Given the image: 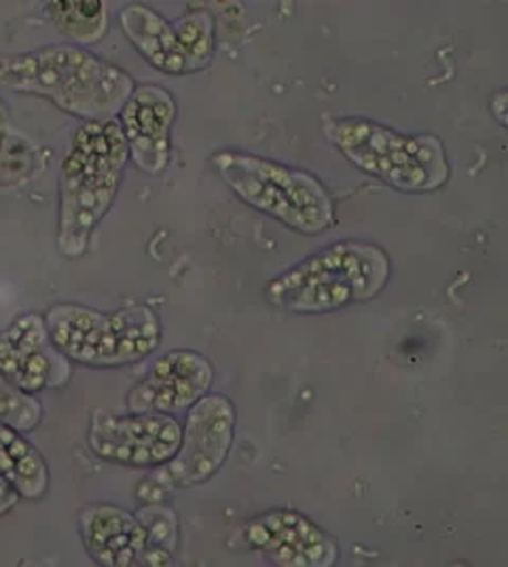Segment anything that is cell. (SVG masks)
<instances>
[{
    "mask_svg": "<svg viewBox=\"0 0 508 567\" xmlns=\"http://www.w3.org/2000/svg\"><path fill=\"white\" fill-rule=\"evenodd\" d=\"M134 87L129 72L69 43L0 55V90L45 97L83 123L117 117Z\"/></svg>",
    "mask_w": 508,
    "mask_h": 567,
    "instance_id": "cell-1",
    "label": "cell"
},
{
    "mask_svg": "<svg viewBox=\"0 0 508 567\" xmlns=\"http://www.w3.org/2000/svg\"><path fill=\"white\" fill-rule=\"evenodd\" d=\"M129 162L117 118L90 121L74 130L60 164L58 236L64 259L87 252L97 225L113 208Z\"/></svg>",
    "mask_w": 508,
    "mask_h": 567,
    "instance_id": "cell-2",
    "label": "cell"
},
{
    "mask_svg": "<svg viewBox=\"0 0 508 567\" xmlns=\"http://www.w3.org/2000/svg\"><path fill=\"white\" fill-rule=\"evenodd\" d=\"M392 260L371 241L343 239L310 255L271 278L266 286L271 308L315 316L375 299L390 282Z\"/></svg>",
    "mask_w": 508,
    "mask_h": 567,
    "instance_id": "cell-3",
    "label": "cell"
},
{
    "mask_svg": "<svg viewBox=\"0 0 508 567\" xmlns=\"http://www.w3.org/2000/svg\"><path fill=\"white\" fill-rule=\"evenodd\" d=\"M322 134L364 174L409 195L433 193L449 181V159L440 138L407 134L366 117H324Z\"/></svg>",
    "mask_w": 508,
    "mask_h": 567,
    "instance_id": "cell-4",
    "label": "cell"
},
{
    "mask_svg": "<svg viewBox=\"0 0 508 567\" xmlns=\"http://www.w3.org/2000/svg\"><path fill=\"white\" fill-rule=\"evenodd\" d=\"M210 164L240 202L294 234L320 236L335 225V202L312 172L231 148L217 151Z\"/></svg>",
    "mask_w": 508,
    "mask_h": 567,
    "instance_id": "cell-5",
    "label": "cell"
},
{
    "mask_svg": "<svg viewBox=\"0 0 508 567\" xmlns=\"http://www.w3.org/2000/svg\"><path fill=\"white\" fill-rule=\"evenodd\" d=\"M45 324L55 348L73 364L90 369L136 364L162 343V320L145 303L113 311L55 303L45 311Z\"/></svg>",
    "mask_w": 508,
    "mask_h": 567,
    "instance_id": "cell-6",
    "label": "cell"
},
{
    "mask_svg": "<svg viewBox=\"0 0 508 567\" xmlns=\"http://www.w3.org/2000/svg\"><path fill=\"white\" fill-rule=\"evenodd\" d=\"M236 406L225 394L208 392L187 411L180 445L174 457L151 468L138 483L136 499L141 504L166 502L172 492L206 483L220 471L234 447Z\"/></svg>",
    "mask_w": 508,
    "mask_h": 567,
    "instance_id": "cell-7",
    "label": "cell"
},
{
    "mask_svg": "<svg viewBox=\"0 0 508 567\" xmlns=\"http://www.w3.org/2000/svg\"><path fill=\"white\" fill-rule=\"evenodd\" d=\"M180 434L183 425L174 415L96 411L90 422L87 445L102 462L151 471L174 457Z\"/></svg>",
    "mask_w": 508,
    "mask_h": 567,
    "instance_id": "cell-8",
    "label": "cell"
},
{
    "mask_svg": "<svg viewBox=\"0 0 508 567\" xmlns=\"http://www.w3.org/2000/svg\"><path fill=\"white\" fill-rule=\"evenodd\" d=\"M246 546L278 567H333L339 543L318 523L289 508H273L246 520Z\"/></svg>",
    "mask_w": 508,
    "mask_h": 567,
    "instance_id": "cell-9",
    "label": "cell"
},
{
    "mask_svg": "<svg viewBox=\"0 0 508 567\" xmlns=\"http://www.w3.org/2000/svg\"><path fill=\"white\" fill-rule=\"evenodd\" d=\"M0 375L32 396L71 379L73 362L55 348L45 316H18L0 331Z\"/></svg>",
    "mask_w": 508,
    "mask_h": 567,
    "instance_id": "cell-10",
    "label": "cell"
},
{
    "mask_svg": "<svg viewBox=\"0 0 508 567\" xmlns=\"http://www.w3.org/2000/svg\"><path fill=\"white\" fill-rule=\"evenodd\" d=\"M215 381V369L206 355L195 350H174L159 355L129 392L127 411L132 413H187L201 401Z\"/></svg>",
    "mask_w": 508,
    "mask_h": 567,
    "instance_id": "cell-11",
    "label": "cell"
},
{
    "mask_svg": "<svg viewBox=\"0 0 508 567\" xmlns=\"http://www.w3.org/2000/svg\"><path fill=\"white\" fill-rule=\"evenodd\" d=\"M178 106L162 85L143 83L125 100L117 123L127 144L129 159L145 174L166 172L172 159V130Z\"/></svg>",
    "mask_w": 508,
    "mask_h": 567,
    "instance_id": "cell-12",
    "label": "cell"
},
{
    "mask_svg": "<svg viewBox=\"0 0 508 567\" xmlns=\"http://www.w3.org/2000/svg\"><path fill=\"white\" fill-rule=\"evenodd\" d=\"M79 536L90 559L102 567H159L136 513L111 502L79 511Z\"/></svg>",
    "mask_w": 508,
    "mask_h": 567,
    "instance_id": "cell-13",
    "label": "cell"
},
{
    "mask_svg": "<svg viewBox=\"0 0 508 567\" xmlns=\"http://www.w3.org/2000/svg\"><path fill=\"white\" fill-rule=\"evenodd\" d=\"M120 25L125 39L146 62L164 74H189L187 60L178 43L174 24L159 11L143 2H129L120 11Z\"/></svg>",
    "mask_w": 508,
    "mask_h": 567,
    "instance_id": "cell-14",
    "label": "cell"
},
{
    "mask_svg": "<svg viewBox=\"0 0 508 567\" xmlns=\"http://www.w3.org/2000/svg\"><path fill=\"white\" fill-rule=\"evenodd\" d=\"M0 476L22 499H41L49 492L48 460L22 430L0 422Z\"/></svg>",
    "mask_w": 508,
    "mask_h": 567,
    "instance_id": "cell-15",
    "label": "cell"
},
{
    "mask_svg": "<svg viewBox=\"0 0 508 567\" xmlns=\"http://www.w3.org/2000/svg\"><path fill=\"white\" fill-rule=\"evenodd\" d=\"M49 151L20 132L0 100V187H24L48 167Z\"/></svg>",
    "mask_w": 508,
    "mask_h": 567,
    "instance_id": "cell-16",
    "label": "cell"
},
{
    "mask_svg": "<svg viewBox=\"0 0 508 567\" xmlns=\"http://www.w3.org/2000/svg\"><path fill=\"white\" fill-rule=\"evenodd\" d=\"M45 16L76 48L96 45L108 32V9L102 0H51L45 2Z\"/></svg>",
    "mask_w": 508,
    "mask_h": 567,
    "instance_id": "cell-17",
    "label": "cell"
},
{
    "mask_svg": "<svg viewBox=\"0 0 508 567\" xmlns=\"http://www.w3.org/2000/svg\"><path fill=\"white\" fill-rule=\"evenodd\" d=\"M180 49L187 60L189 74L204 71L212 64L215 51H217V22L212 13L199 9L180 16L172 22Z\"/></svg>",
    "mask_w": 508,
    "mask_h": 567,
    "instance_id": "cell-18",
    "label": "cell"
},
{
    "mask_svg": "<svg viewBox=\"0 0 508 567\" xmlns=\"http://www.w3.org/2000/svg\"><path fill=\"white\" fill-rule=\"evenodd\" d=\"M136 517L145 527L146 538L157 559V566L174 564V555L178 553L180 543V523L174 508L166 502H151L136 511Z\"/></svg>",
    "mask_w": 508,
    "mask_h": 567,
    "instance_id": "cell-19",
    "label": "cell"
},
{
    "mask_svg": "<svg viewBox=\"0 0 508 567\" xmlns=\"http://www.w3.org/2000/svg\"><path fill=\"white\" fill-rule=\"evenodd\" d=\"M43 420V406L37 396L18 390L0 375V422L13 425L22 432L39 427Z\"/></svg>",
    "mask_w": 508,
    "mask_h": 567,
    "instance_id": "cell-20",
    "label": "cell"
},
{
    "mask_svg": "<svg viewBox=\"0 0 508 567\" xmlns=\"http://www.w3.org/2000/svg\"><path fill=\"white\" fill-rule=\"evenodd\" d=\"M20 499L22 497L18 496V492L0 476V517L9 515L18 506Z\"/></svg>",
    "mask_w": 508,
    "mask_h": 567,
    "instance_id": "cell-21",
    "label": "cell"
},
{
    "mask_svg": "<svg viewBox=\"0 0 508 567\" xmlns=\"http://www.w3.org/2000/svg\"><path fill=\"white\" fill-rule=\"evenodd\" d=\"M489 111H491V115L496 117V121H498L502 127H507V90H500V92H496V94L491 95V100H489Z\"/></svg>",
    "mask_w": 508,
    "mask_h": 567,
    "instance_id": "cell-22",
    "label": "cell"
}]
</instances>
